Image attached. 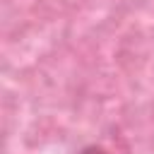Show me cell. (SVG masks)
<instances>
[{"mask_svg":"<svg viewBox=\"0 0 154 154\" xmlns=\"http://www.w3.org/2000/svg\"><path fill=\"white\" fill-rule=\"evenodd\" d=\"M79 154H111V152L103 149V147H99V144H89V147L79 149Z\"/></svg>","mask_w":154,"mask_h":154,"instance_id":"6da1fadb","label":"cell"}]
</instances>
